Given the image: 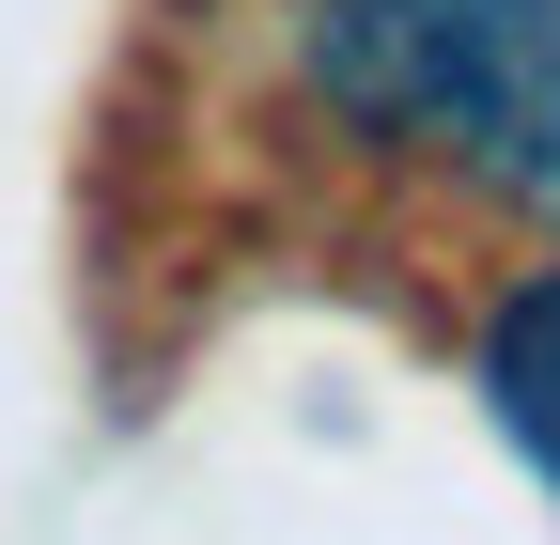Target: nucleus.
<instances>
[{"mask_svg": "<svg viewBox=\"0 0 560 545\" xmlns=\"http://www.w3.org/2000/svg\"><path fill=\"white\" fill-rule=\"evenodd\" d=\"M280 62L342 141L560 234V0H296Z\"/></svg>", "mask_w": 560, "mask_h": 545, "instance_id": "obj_1", "label": "nucleus"}, {"mask_svg": "<svg viewBox=\"0 0 560 545\" xmlns=\"http://www.w3.org/2000/svg\"><path fill=\"white\" fill-rule=\"evenodd\" d=\"M482 405H499V437L560 484V265L482 297Z\"/></svg>", "mask_w": 560, "mask_h": 545, "instance_id": "obj_2", "label": "nucleus"}]
</instances>
